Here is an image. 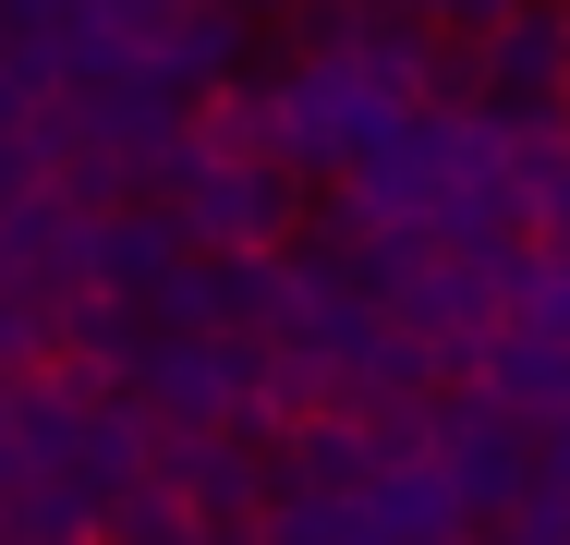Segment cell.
<instances>
[{
	"label": "cell",
	"mask_w": 570,
	"mask_h": 545,
	"mask_svg": "<svg viewBox=\"0 0 570 545\" xmlns=\"http://www.w3.org/2000/svg\"><path fill=\"white\" fill-rule=\"evenodd\" d=\"M243 49H255V24L243 12H219V0H195V12H170V37H158V86H183V98H207V86H230L243 73Z\"/></svg>",
	"instance_id": "cell-4"
},
{
	"label": "cell",
	"mask_w": 570,
	"mask_h": 545,
	"mask_svg": "<svg viewBox=\"0 0 570 545\" xmlns=\"http://www.w3.org/2000/svg\"><path fill=\"white\" fill-rule=\"evenodd\" d=\"M510 12H522V0H425V24H438V37H473V49H485Z\"/></svg>",
	"instance_id": "cell-6"
},
{
	"label": "cell",
	"mask_w": 570,
	"mask_h": 545,
	"mask_svg": "<svg viewBox=\"0 0 570 545\" xmlns=\"http://www.w3.org/2000/svg\"><path fill=\"white\" fill-rule=\"evenodd\" d=\"M267 98H279V158L304 170V182H352L413 109L389 98L364 61H279L267 73Z\"/></svg>",
	"instance_id": "cell-1"
},
{
	"label": "cell",
	"mask_w": 570,
	"mask_h": 545,
	"mask_svg": "<svg viewBox=\"0 0 570 545\" xmlns=\"http://www.w3.org/2000/svg\"><path fill=\"white\" fill-rule=\"evenodd\" d=\"M534 230H547V242H570V158L534 182Z\"/></svg>",
	"instance_id": "cell-7"
},
{
	"label": "cell",
	"mask_w": 570,
	"mask_h": 545,
	"mask_svg": "<svg viewBox=\"0 0 570 545\" xmlns=\"http://www.w3.org/2000/svg\"><path fill=\"white\" fill-rule=\"evenodd\" d=\"M98 545H219V522L158 473V485H134V497H110L98 509Z\"/></svg>",
	"instance_id": "cell-5"
},
{
	"label": "cell",
	"mask_w": 570,
	"mask_h": 545,
	"mask_svg": "<svg viewBox=\"0 0 570 545\" xmlns=\"http://www.w3.org/2000/svg\"><path fill=\"white\" fill-rule=\"evenodd\" d=\"M364 12H425V0H364Z\"/></svg>",
	"instance_id": "cell-8"
},
{
	"label": "cell",
	"mask_w": 570,
	"mask_h": 545,
	"mask_svg": "<svg viewBox=\"0 0 570 545\" xmlns=\"http://www.w3.org/2000/svg\"><path fill=\"white\" fill-rule=\"evenodd\" d=\"M170 12H195V0H170Z\"/></svg>",
	"instance_id": "cell-9"
},
{
	"label": "cell",
	"mask_w": 570,
	"mask_h": 545,
	"mask_svg": "<svg viewBox=\"0 0 570 545\" xmlns=\"http://www.w3.org/2000/svg\"><path fill=\"white\" fill-rule=\"evenodd\" d=\"M170 207L195 230V255H279L292 230H304V170H279V158H183L170 170Z\"/></svg>",
	"instance_id": "cell-2"
},
{
	"label": "cell",
	"mask_w": 570,
	"mask_h": 545,
	"mask_svg": "<svg viewBox=\"0 0 570 545\" xmlns=\"http://www.w3.org/2000/svg\"><path fill=\"white\" fill-rule=\"evenodd\" d=\"M485 109L498 121H570V24H559V0H522L485 37Z\"/></svg>",
	"instance_id": "cell-3"
}]
</instances>
